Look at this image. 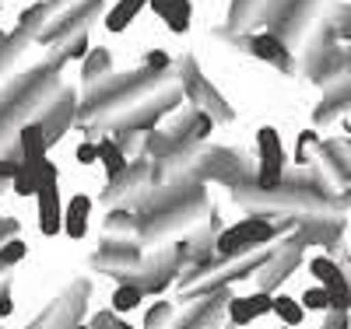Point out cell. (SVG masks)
Instances as JSON below:
<instances>
[{
	"label": "cell",
	"mask_w": 351,
	"mask_h": 329,
	"mask_svg": "<svg viewBox=\"0 0 351 329\" xmlns=\"http://www.w3.org/2000/svg\"><path fill=\"white\" fill-rule=\"evenodd\" d=\"M67 60L71 56L64 49H53L43 64H36L32 70H25L21 77L0 88V155H8L18 144L21 130L28 123H39L46 109L60 98V92H64L60 70Z\"/></svg>",
	"instance_id": "cell-1"
},
{
	"label": "cell",
	"mask_w": 351,
	"mask_h": 329,
	"mask_svg": "<svg viewBox=\"0 0 351 329\" xmlns=\"http://www.w3.org/2000/svg\"><path fill=\"white\" fill-rule=\"evenodd\" d=\"M348 64H351V46H341L330 14H324L302 46V74L327 92L330 84H337L348 74Z\"/></svg>",
	"instance_id": "cell-2"
},
{
	"label": "cell",
	"mask_w": 351,
	"mask_h": 329,
	"mask_svg": "<svg viewBox=\"0 0 351 329\" xmlns=\"http://www.w3.org/2000/svg\"><path fill=\"white\" fill-rule=\"evenodd\" d=\"M200 214H211V200H208V189H204V183H200L193 193H186L183 200L162 207V211H155V214H148V218H141L137 238H141L144 246H158V242H165V238L186 231L190 224H197Z\"/></svg>",
	"instance_id": "cell-3"
},
{
	"label": "cell",
	"mask_w": 351,
	"mask_h": 329,
	"mask_svg": "<svg viewBox=\"0 0 351 329\" xmlns=\"http://www.w3.org/2000/svg\"><path fill=\"white\" fill-rule=\"evenodd\" d=\"M324 0H267V32H274L288 49H302L319 25Z\"/></svg>",
	"instance_id": "cell-4"
},
{
	"label": "cell",
	"mask_w": 351,
	"mask_h": 329,
	"mask_svg": "<svg viewBox=\"0 0 351 329\" xmlns=\"http://www.w3.org/2000/svg\"><path fill=\"white\" fill-rule=\"evenodd\" d=\"M256 172L260 165H253L250 155L239 151V147H204L193 179L197 183H221L228 189H243L256 183Z\"/></svg>",
	"instance_id": "cell-5"
},
{
	"label": "cell",
	"mask_w": 351,
	"mask_h": 329,
	"mask_svg": "<svg viewBox=\"0 0 351 329\" xmlns=\"http://www.w3.org/2000/svg\"><path fill=\"white\" fill-rule=\"evenodd\" d=\"M106 0H49V21L39 36V46L64 49L74 36L88 32V21H95Z\"/></svg>",
	"instance_id": "cell-6"
},
{
	"label": "cell",
	"mask_w": 351,
	"mask_h": 329,
	"mask_svg": "<svg viewBox=\"0 0 351 329\" xmlns=\"http://www.w3.org/2000/svg\"><path fill=\"white\" fill-rule=\"evenodd\" d=\"M176 74H180L183 95L190 98V105H197V109H204V112H211L215 123H232V119H236V109L228 105V98L218 92V88H215L208 77H204V70H200V64H197L193 53H183V56H180Z\"/></svg>",
	"instance_id": "cell-7"
},
{
	"label": "cell",
	"mask_w": 351,
	"mask_h": 329,
	"mask_svg": "<svg viewBox=\"0 0 351 329\" xmlns=\"http://www.w3.org/2000/svg\"><path fill=\"white\" fill-rule=\"evenodd\" d=\"M271 242H278V228L274 221H267L263 214H250L243 221H236L232 228H221L218 231V256L225 259H236V256H250L256 249H267Z\"/></svg>",
	"instance_id": "cell-8"
},
{
	"label": "cell",
	"mask_w": 351,
	"mask_h": 329,
	"mask_svg": "<svg viewBox=\"0 0 351 329\" xmlns=\"http://www.w3.org/2000/svg\"><path fill=\"white\" fill-rule=\"evenodd\" d=\"M306 246H313L309 242V235H302V231H295V235H288V238H278V246H274V256L267 259L256 270V291H267V294H274L291 274L302 266V252H306Z\"/></svg>",
	"instance_id": "cell-9"
},
{
	"label": "cell",
	"mask_w": 351,
	"mask_h": 329,
	"mask_svg": "<svg viewBox=\"0 0 351 329\" xmlns=\"http://www.w3.org/2000/svg\"><path fill=\"white\" fill-rule=\"evenodd\" d=\"M155 189V161L144 155V158H134L130 161V168L120 175V179H112V183H106V189H102V203L106 207H134L144 200Z\"/></svg>",
	"instance_id": "cell-10"
},
{
	"label": "cell",
	"mask_w": 351,
	"mask_h": 329,
	"mask_svg": "<svg viewBox=\"0 0 351 329\" xmlns=\"http://www.w3.org/2000/svg\"><path fill=\"white\" fill-rule=\"evenodd\" d=\"M144 242L141 238H106V242L92 252V270L109 274L116 280H127L134 274H141L144 266Z\"/></svg>",
	"instance_id": "cell-11"
},
{
	"label": "cell",
	"mask_w": 351,
	"mask_h": 329,
	"mask_svg": "<svg viewBox=\"0 0 351 329\" xmlns=\"http://www.w3.org/2000/svg\"><path fill=\"white\" fill-rule=\"evenodd\" d=\"M183 270H186V259H183L180 246H172V249L152 252L148 259H144L141 274H134V277H127L120 284H137L144 294H165L169 284H180Z\"/></svg>",
	"instance_id": "cell-12"
},
{
	"label": "cell",
	"mask_w": 351,
	"mask_h": 329,
	"mask_svg": "<svg viewBox=\"0 0 351 329\" xmlns=\"http://www.w3.org/2000/svg\"><path fill=\"white\" fill-rule=\"evenodd\" d=\"M256 189H278L281 186V179L288 172V151H285V144H281V133L274 127H260L256 130Z\"/></svg>",
	"instance_id": "cell-13"
},
{
	"label": "cell",
	"mask_w": 351,
	"mask_h": 329,
	"mask_svg": "<svg viewBox=\"0 0 351 329\" xmlns=\"http://www.w3.org/2000/svg\"><path fill=\"white\" fill-rule=\"evenodd\" d=\"M228 302H232L228 287L215 291V294H204V298H197V302H190V308L176 319L172 329H225Z\"/></svg>",
	"instance_id": "cell-14"
},
{
	"label": "cell",
	"mask_w": 351,
	"mask_h": 329,
	"mask_svg": "<svg viewBox=\"0 0 351 329\" xmlns=\"http://www.w3.org/2000/svg\"><path fill=\"white\" fill-rule=\"evenodd\" d=\"M267 21V0H232L228 4V21L225 28H218L215 36L236 42L243 49V36H253V28H260Z\"/></svg>",
	"instance_id": "cell-15"
},
{
	"label": "cell",
	"mask_w": 351,
	"mask_h": 329,
	"mask_svg": "<svg viewBox=\"0 0 351 329\" xmlns=\"http://www.w3.org/2000/svg\"><path fill=\"white\" fill-rule=\"evenodd\" d=\"M243 49H246L250 56L263 60V64L278 67V70L288 74V77L299 70V64H295V56H291V49H288L274 32H253V36H243Z\"/></svg>",
	"instance_id": "cell-16"
},
{
	"label": "cell",
	"mask_w": 351,
	"mask_h": 329,
	"mask_svg": "<svg viewBox=\"0 0 351 329\" xmlns=\"http://www.w3.org/2000/svg\"><path fill=\"white\" fill-rule=\"evenodd\" d=\"M215 127H218V123H215L211 112H204V109H197V105H183L180 112L169 119L165 130L176 137V144H204V140L211 137Z\"/></svg>",
	"instance_id": "cell-17"
},
{
	"label": "cell",
	"mask_w": 351,
	"mask_h": 329,
	"mask_svg": "<svg viewBox=\"0 0 351 329\" xmlns=\"http://www.w3.org/2000/svg\"><path fill=\"white\" fill-rule=\"evenodd\" d=\"M77 109H81V102H77V92H74V88H64L60 98H56V102L46 109V116L39 119V127H43L49 147H53L56 140H64V133H67L71 127H77Z\"/></svg>",
	"instance_id": "cell-18"
},
{
	"label": "cell",
	"mask_w": 351,
	"mask_h": 329,
	"mask_svg": "<svg viewBox=\"0 0 351 329\" xmlns=\"http://www.w3.org/2000/svg\"><path fill=\"white\" fill-rule=\"evenodd\" d=\"M36 200H39V231L46 238H56L64 231V218H67L64 203H60V189H56V186H43Z\"/></svg>",
	"instance_id": "cell-19"
},
{
	"label": "cell",
	"mask_w": 351,
	"mask_h": 329,
	"mask_svg": "<svg viewBox=\"0 0 351 329\" xmlns=\"http://www.w3.org/2000/svg\"><path fill=\"white\" fill-rule=\"evenodd\" d=\"M299 231L309 235L313 246H327L330 252L341 246L344 218H299Z\"/></svg>",
	"instance_id": "cell-20"
},
{
	"label": "cell",
	"mask_w": 351,
	"mask_h": 329,
	"mask_svg": "<svg viewBox=\"0 0 351 329\" xmlns=\"http://www.w3.org/2000/svg\"><path fill=\"white\" fill-rule=\"evenodd\" d=\"M152 11L169 25V32H176V36H183L190 28V18H193L190 0H152Z\"/></svg>",
	"instance_id": "cell-21"
},
{
	"label": "cell",
	"mask_w": 351,
	"mask_h": 329,
	"mask_svg": "<svg viewBox=\"0 0 351 329\" xmlns=\"http://www.w3.org/2000/svg\"><path fill=\"white\" fill-rule=\"evenodd\" d=\"M99 165L106 168L109 183H112V179H120V175H123V172L130 168V158L123 155V147L116 144V137H112V133L99 137Z\"/></svg>",
	"instance_id": "cell-22"
},
{
	"label": "cell",
	"mask_w": 351,
	"mask_h": 329,
	"mask_svg": "<svg viewBox=\"0 0 351 329\" xmlns=\"http://www.w3.org/2000/svg\"><path fill=\"white\" fill-rule=\"evenodd\" d=\"M18 144H21V155H25V165H32V168H39V165L46 161V151H49V140H46V133H43V127H39V123H28V127L21 130Z\"/></svg>",
	"instance_id": "cell-23"
},
{
	"label": "cell",
	"mask_w": 351,
	"mask_h": 329,
	"mask_svg": "<svg viewBox=\"0 0 351 329\" xmlns=\"http://www.w3.org/2000/svg\"><path fill=\"white\" fill-rule=\"evenodd\" d=\"M102 228H106V238H137L141 214H134L130 207H109Z\"/></svg>",
	"instance_id": "cell-24"
},
{
	"label": "cell",
	"mask_w": 351,
	"mask_h": 329,
	"mask_svg": "<svg viewBox=\"0 0 351 329\" xmlns=\"http://www.w3.org/2000/svg\"><path fill=\"white\" fill-rule=\"evenodd\" d=\"M36 42V36L28 32V28H14V32H8V42H4V49H0V74H11L14 70V64L28 53V46Z\"/></svg>",
	"instance_id": "cell-25"
},
{
	"label": "cell",
	"mask_w": 351,
	"mask_h": 329,
	"mask_svg": "<svg viewBox=\"0 0 351 329\" xmlns=\"http://www.w3.org/2000/svg\"><path fill=\"white\" fill-rule=\"evenodd\" d=\"M88 214H92V200H88L84 193H77V196L67 203L64 235H67V238H74V242H81V238L88 235Z\"/></svg>",
	"instance_id": "cell-26"
},
{
	"label": "cell",
	"mask_w": 351,
	"mask_h": 329,
	"mask_svg": "<svg viewBox=\"0 0 351 329\" xmlns=\"http://www.w3.org/2000/svg\"><path fill=\"white\" fill-rule=\"evenodd\" d=\"M109 74H112V53L95 46L92 53H88V60L81 64V81H84V88H92V84H99Z\"/></svg>",
	"instance_id": "cell-27"
},
{
	"label": "cell",
	"mask_w": 351,
	"mask_h": 329,
	"mask_svg": "<svg viewBox=\"0 0 351 329\" xmlns=\"http://www.w3.org/2000/svg\"><path fill=\"white\" fill-rule=\"evenodd\" d=\"M144 4H152V0H116L112 11L106 14V28H109V32H123V28L141 14Z\"/></svg>",
	"instance_id": "cell-28"
},
{
	"label": "cell",
	"mask_w": 351,
	"mask_h": 329,
	"mask_svg": "<svg viewBox=\"0 0 351 329\" xmlns=\"http://www.w3.org/2000/svg\"><path fill=\"white\" fill-rule=\"evenodd\" d=\"M39 189H43V175H39V168L21 165V168H18V175L11 179V193L28 200V196H39Z\"/></svg>",
	"instance_id": "cell-29"
},
{
	"label": "cell",
	"mask_w": 351,
	"mask_h": 329,
	"mask_svg": "<svg viewBox=\"0 0 351 329\" xmlns=\"http://www.w3.org/2000/svg\"><path fill=\"white\" fill-rule=\"evenodd\" d=\"M274 315L281 319V326H302L306 319V305L295 302V298H288V294H274Z\"/></svg>",
	"instance_id": "cell-30"
},
{
	"label": "cell",
	"mask_w": 351,
	"mask_h": 329,
	"mask_svg": "<svg viewBox=\"0 0 351 329\" xmlns=\"http://www.w3.org/2000/svg\"><path fill=\"white\" fill-rule=\"evenodd\" d=\"M176 302H155L144 312V329H172L176 326Z\"/></svg>",
	"instance_id": "cell-31"
},
{
	"label": "cell",
	"mask_w": 351,
	"mask_h": 329,
	"mask_svg": "<svg viewBox=\"0 0 351 329\" xmlns=\"http://www.w3.org/2000/svg\"><path fill=\"white\" fill-rule=\"evenodd\" d=\"M253 319H260L256 308H253V298H250V294H246V298H232V302H228V326L246 329Z\"/></svg>",
	"instance_id": "cell-32"
},
{
	"label": "cell",
	"mask_w": 351,
	"mask_h": 329,
	"mask_svg": "<svg viewBox=\"0 0 351 329\" xmlns=\"http://www.w3.org/2000/svg\"><path fill=\"white\" fill-rule=\"evenodd\" d=\"M144 302V291L137 284H120L112 291V312H134Z\"/></svg>",
	"instance_id": "cell-33"
},
{
	"label": "cell",
	"mask_w": 351,
	"mask_h": 329,
	"mask_svg": "<svg viewBox=\"0 0 351 329\" xmlns=\"http://www.w3.org/2000/svg\"><path fill=\"white\" fill-rule=\"evenodd\" d=\"M176 147V137L165 130V127H158V130H152L148 133V147H144V155H148L152 161H158V158H165L169 151Z\"/></svg>",
	"instance_id": "cell-34"
},
{
	"label": "cell",
	"mask_w": 351,
	"mask_h": 329,
	"mask_svg": "<svg viewBox=\"0 0 351 329\" xmlns=\"http://www.w3.org/2000/svg\"><path fill=\"white\" fill-rule=\"evenodd\" d=\"M116 144L123 147V155L127 158H144V147H148V133H141V130H120V133H112Z\"/></svg>",
	"instance_id": "cell-35"
},
{
	"label": "cell",
	"mask_w": 351,
	"mask_h": 329,
	"mask_svg": "<svg viewBox=\"0 0 351 329\" xmlns=\"http://www.w3.org/2000/svg\"><path fill=\"white\" fill-rule=\"evenodd\" d=\"M319 144H324V140H319L316 130H302V133H299V151H295V161H291V165H295V168H309L313 158H316L313 151H316Z\"/></svg>",
	"instance_id": "cell-36"
},
{
	"label": "cell",
	"mask_w": 351,
	"mask_h": 329,
	"mask_svg": "<svg viewBox=\"0 0 351 329\" xmlns=\"http://www.w3.org/2000/svg\"><path fill=\"white\" fill-rule=\"evenodd\" d=\"M299 302L306 305V312H330L334 302H330V291L324 284H316V287H306V294L299 298Z\"/></svg>",
	"instance_id": "cell-37"
},
{
	"label": "cell",
	"mask_w": 351,
	"mask_h": 329,
	"mask_svg": "<svg viewBox=\"0 0 351 329\" xmlns=\"http://www.w3.org/2000/svg\"><path fill=\"white\" fill-rule=\"evenodd\" d=\"M28 256V246L21 242V238H11L8 246H0V266H4V270H11V266H18L21 259Z\"/></svg>",
	"instance_id": "cell-38"
},
{
	"label": "cell",
	"mask_w": 351,
	"mask_h": 329,
	"mask_svg": "<svg viewBox=\"0 0 351 329\" xmlns=\"http://www.w3.org/2000/svg\"><path fill=\"white\" fill-rule=\"evenodd\" d=\"M21 165H25L21 144H14V147H11L8 155H0V179H8V183H11V179L18 175V168H21Z\"/></svg>",
	"instance_id": "cell-39"
},
{
	"label": "cell",
	"mask_w": 351,
	"mask_h": 329,
	"mask_svg": "<svg viewBox=\"0 0 351 329\" xmlns=\"http://www.w3.org/2000/svg\"><path fill=\"white\" fill-rule=\"evenodd\" d=\"M327 14H330V21H334V28H337L341 42H344V39H351V8L337 4V8H330Z\"/></svg>",
	"instance_id": "cell-40"
},
{
	"label": "cell",
	"mask_w": 351,
	"mask_h": 329,
	"mask_svg": "<svg viewBox=\"0 0 351 329\" xmlns=\"http://www.w3.org/2000/svg\"><path fill=\"white\" fill-rule=\"evenodd\" d=\"M88 326H92V329H123V319H120V312L106 308V312H95Z\"/></svg>",
	"instance_id": "cell-41"
},
{
	"label": "cell",
	"mask_w": 351,
	"mask_h": 329,
	"mask_svg": "<svg viewBox=\"0 0 351 329\" xmlns=\"http://www.w3.org/2000/svg\"><path fill=\"white\" fill-rule=\"evenodd\" d=\"M64 53H67L71 60H81V64H84V60H88V53H92V46H88V32L74 36V39L64 46Z\"/></svg>",
	"instance_id": "cell-42"
},
{
	"label": "cell",
	"mask_w": 351,
	"mask_h": 329,
	"mask_svg": "<svg viewBox=\"0 0 351 329\" xmlns=\"http://www.w3.org/2000/svg\"><path fill=\"white\" fill-rule=\"evenodd\" d=\"M77 161L81 165H95L99 161V140H81L77 144Z\"/></svg>",
	"instance_id": "cell-43"
},
{
	"label": "cell",
	"mask_w": 351,
	"mask_h": 329,
	"mask_svg": "<svg viewBox=\"0 0 351 329\" xmlns=\"http://www.w3.org/2000/svg\"><path fill=\"white\" fill-rule=\"evenodd\" d=\"M144 67H152V70H172V56L165 49H152L148 60H144Z\"/></svg>",
	"instance_id": "cell-44"
},
{
	"label": "cell",
	"mask_w": 351,
	"mask_h": 329,
	"mask_svg": "<svg viewBox=\"0 0 351 329\" xmlns=\"http://www.w3.org/2000/svg\"><path fill=\"white\" fill-rule=\"evenodd\" d=\"M250 298H253L256 315H271V312H274V294H267V291H253Z\"/></svg>",
	"instance_id": "cell-45"
},
{
	"label": "cell",
	"mask_w": 351,
	"mask_h": 329,
	"mask_svg": "<svg viewBox=\"0 0 351 329\" xmlns=\"http://www.w3.org/2000/svg\"><path fill=\"white\" fill-rule=\"evenodd\" d=\"M319 329H351V312H327V322Z\"/></svg>",
	"instance_id": "cell-46"
},
{
	"label": "cell",
	"mask_w": 351,
	"mask_h": 329,
	"mask_svg": "<svg viewBox=\"0 0 351 329\" xmlns=\"http://www.w3.org/2000/svg\"><path fill=\"white\" fill-rule=\"evenodd\" d=\"M14 312V302H11V280L0 284V319H8Z\"/></svg>",
	"instance_id": "cell-47"
},
{
	"label": "cell",
	"mask_w": 351,
	"mask_h": 329,
	"mask_svg": "<svg viewBox=\"0 0 351 329\" xmlns=\"http://www.w3.org/2000/svg\"><path fill=\"white\" fill-rule=\"evenodd\" d=\"M18 231H21V224L14 218H4V224H0V246H8L11 238H18Z\"/></svg>",
	"instance_id": "cell-48"
},
{
	"label": "cell",
	"mask_w": 351,
	"mask_h": 329,
	"mask_svg": "<svg viewBox=\"0 0 351 329\" xmlns=\"http://www.w3.org/2000/svg\"><path fill=\"white\" fill-rule=\"evenodd\" d=\"M4 280H11V274L4 270V266H0V284H4Z\"/></svg>",
	"instance_id": "cell-49"
},
{
	"label": "cell",
	"mask_w": 351,
	"mask_h": 329,
	"mask_svg": "<svg viewBox=\"0 0 351 329\" xmlns=\"http://www.w3.org/2000/svg\"><path fill=\"white\" fill-rule=\"evenodd\" d=\"M4 189H11V183H8V179H0V193H4Z\"/></svg>",
	"instance_id": "cell-50"
},
{
	"label": "cell",
	"mask_w": 351,
	"mask_h": 329,
	"mask_svg": "<svg viewBox=\"0 0 351 329\" xmlns=\"http://www.w3.org/2000/svg\"><path fill=\"white\" fill-rule=\"evenodd\" d=\"M344 130L351 133V116H344Z\"/></svg>",
	"instance_id": "cell-51"
},
{
	"label": "cell",
	"mask_w": 351,
	"mask_h": 329,
	"mask_svg": "<svg viewBox=\"0 0 351 329\" xmlns=\"http://www.w3.org/2000/svg\"><path fill=\"white\" fill-rule=\"evenodd\" d=\"M4 42H8V32H0V49H4Z\"/></svg>",
	"instance_id": "cell-52"
},
{
	"label": "cell",
	"mask_w": 351,
	"mask_h": 329,
	"mask_svg": "<svg viewBox=\"0 0 351 329\" xmlns=\"http://www.w3.org/2000/svg\"><path fill=\"white\" fill-rule=\"evenodd\" d=\"M123 329H137V326H130V322H123Z\"/></svg>",
	"instance_id": "cell-53"
},
{
	"label": "cell",
	"mask_w": 351,
	"mask_h": 329,
	"mask_svg": "<svg viewBox=\"0 0 351 329\" xmlns=\"http://www.w3.org/2000/svg\"><path fill=\"white\" fill-rule=\"evenodd\" d=\"M278 329H291V326H278Z\"/></svg>",
	"instance_id": "cell-54"
},
{
	"label": "cell",
	"mask_w": 351,
	"mask_h": 329,
	"mask_svg": "<svg viewBox=\"0 0 351 329\" xmlns=\"http://www.w3.org/2000/svg\"><path fill=\"white\" fill-rule=\"evenodd\" d=\"M348 74H351V64H348Z\"/></svg>",
	"instance_id": "cell-55"
},
{
	"label": "cell",
	"mask_w": 351,
	"mask_h": 329,
	"mask_svg": "<svg viewBox=\"0 0 351 329\" xmlns=\"http://www.w3.org/2000/svg\"><path fill=\"white\" fill-rule=\"evenodd\" d=\"M348 312H351V302H348Z\"/></svg>",
	"instance_id": "cell-56"
},
{
	"label": "cell",
	"mask_w": 351,
	"mask_h": 329,
	"mask_svg": "<svg viewBox=\"0 0 351 329\" xmlns=\"http://www.w3.org/2000/svg\"><path fill=\"white\" fill-rule=\"evenodd\" d=\"M0 224H4V218H0Z\"/></svg>",
	"instance_id": "cell-57"
}]
</instances>
